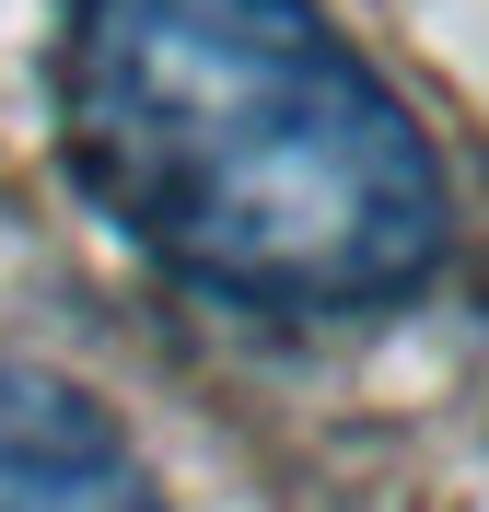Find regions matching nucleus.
<instances>
[{
  "instance_id": "nucleus-1",
  "label": "nucleus",
  "mask_w": 489,
  "mask_h": 512,
  "mask_svg": "<svg viewBox=\"0 0 489 512\" xmlns=\"http://www.w3.org/2000/svg\"><path fill=\"white\" fill-rule=\"evenodd\" d=\"M59 163L163 280L338 326L443 268V152L326 0H59Z\"/></svg>"
},
{
  "instance_id": "nucleus-2",
  "label": "nucleus",
  "mask_w": 489,
  "mask_h": 512,
  "mask_svg": "<svg viewBox=\"0 0 489 512\" xmlns=\"http://www.w3.org/2000/svg\"><path fill=\"white\" fill-rule=\"evenodd\" d=\"M0 512H163V478L105 419V396L0 361Z\"/></svg>"
}]
</instances>
